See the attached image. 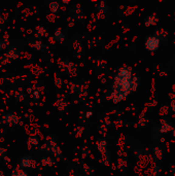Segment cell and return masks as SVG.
Wrapping results in <instances>:
<instances>
[{"label":"cell","mask_w":175,"mask_h":176,"mask_svg":"<svg viewBox=\"0 0 175 176\" xmlns=\"http://www.w3.org/2000/svg\"><path fill=\"white\" fill-rule=\"evenodd\" d=\"M159 39H157L156 37H149L147 38V41H146V48L149 51H156L157 48H159Z\"/></svg>","instance_id":"6da1fadb"},{"label":"cell","mask_w":175,"mask_h":176,"mask_svg":"<svg viewBox=\"0 0 175 176\" xmlns=\"http://www.w3.org/2000/svg\"><path fill=\"white\" fill-rule=\"evenodd\" d=\"M4 121L9 124H17L19 118H18V116L15 114H9L4 118Z\"/></svg>","instance_id":"7a4b0ae2"},{"label":"cell","mask_w":175,"mask_h":176,"mask_svg":"<svg viewBox=\"0 0 175 176\" xmlns=\"http://www.w3.org/2000/svg\"><path fill=\"white\" fill-rule=\"evenodd\" d=\"M31 164H33L34 167H35V162L31 161L29 158H23L22 161H21V165L24 166V167H30V166H32Z\"/></svg>","instance_id":"3957f363"},{"label":"cell","mask_w":175,"mask_h":176,"mask_svg":"<svg viewBox=\"0 0 175 176\" xmlns=\"http://www.w3.org/2000/svg\"><path fill=\"white\" fill-rule=\"evenodd\" d=\"M10 176H28L27 173L24 171V170H18V169H15L12 173Z\"/></svg>","instance_id":"277c9868"},{"label":"cell","mask_w":175,"mask_h":176,"mask_svg":"<svg viewBox=\"0 0 175 176\" xmlns=\"http://www.w3.org/2000/svg\"><path fill=\"white\" fill-rule=\"evenodd\" d=\"M51 9H52V10H54V12H56L58 9V3H51Z\"/></svg>","instance_id":"5b68a950"},{"label":"cell","mask_w":175,"mask_h":176,"mask_svg":"<svg viewBox=\"0 0 175 176\" xmlns=\"http://www.w3.org/2000/svg\"><path fill=\"white\" fill-rule=\"evenodd\" d=\"M60 33H61L60 31H58L57 33H56V38H57L58 40H61V39H62V37H61V34H60Z\"/></svg>","instance_id":"8992f818"},{"label":"cell","mask_w":175,"mask_h":176,"mask_svg":"<svg viewBox=\"0 0 175 176\" xmlns=\"http://www.w3.org/2000/svg\"><path fill=\"white\" fill-rule=\"evenodd\" d=\"M172 106H173V107H172V108H173V110H174V111H175V104H173V105H172Z\"/></svg>","instance_id":"52a82bcc"},{"label":"cell","mask_w":175,"mask_h":176,"mask_svg":"<svg viewBox=\"0 0 175 176\" xmlns=\"http://www.w3.org/2000/svg\"><path fill=\"white\" fill-rule=\"evenodd\" d=\"M3 172H0V176H3V174H2Z\"/></svg>","instance_id":"ba28073f"},{"label":"cell","mask_w":175,"mask_h":176,"mask_svg":"<svg viewBox=\"0 0 175 176\" xmlns=\"http://www.w3.org/2000/svg\"><path fill=\"white\" fill-rule=\"evenodd\" d=\"M0 50H1V42H0Z\"/></svg>","instance_id":"9c48e42d"},{"label":"cell","mask_w":175,"mask_h":176,"mask_svg":"<svg viewBox=\"0 0 175 176\" xmlns=\"http://www.w3.org/2000/svg\"><path fill=\"white\" fill-rule=\"evenodd\" d=\"M173 134L175 135V130H174V131H173Z\"/></svg>","instance_id":"30bf717a"}]
</instances>
